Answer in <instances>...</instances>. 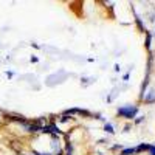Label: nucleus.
Here are the masks:
<instances>
[{
    "label": "nucleus",
    "mask_w": 155,
    "mask_h": 155,
    "mask_svg": "<svg viewBox=\"0 0 155 155\" xmlns=\"http://www.w3.org/2000/svg\"><path fill=\"white\" fill-rule=\"evenodd\" d=\"M138 109L137 107H132V106H129V107H124V109H120L118 110V115L124 116V118H134V116L137 115Z\"/></svg>",
    "instance_id": "f257e3e1"
},
{
    "label": "nucleus",
    "mask_w": 155,
    "mask_h": 155,
    "mask_svg": "<svg viewBox=\"0 0 155 155\" xmlns=\"http://www.w3.org/2000/svg\"><path fill=\"white\" fill-rule=\"evenodd\" d=\"M104 129H106V130H107L109 134H113V127H112V124H106V127H104Z\"/></svg>",
    "instance_id": "f03ea898"
},
{
    "label": "nucleus",
    "mask_w": 155,
    "mask_h": 155,
    "mask_svg": "<svg viewBox=\"0 0 155 155\" xmlns=\"http://www.w3.org/2000/svg\"><path fill=\"white\" fill-rule=\"evenodd\" d=\"M149 152H150V155H155V147L153 146H149Z\"/></svg>",
    "instance_id": "7ed1b4c3"
}]
</instances>
